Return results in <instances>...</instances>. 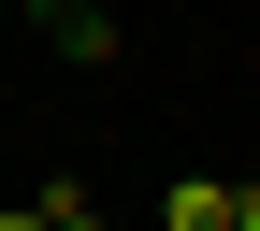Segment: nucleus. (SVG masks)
Here are the masks:
<instances>
[{"mask_svg":"<svg viewBox=\"0 0 260 231\" xmlns=\"http://www.w3.org/2000/svg\"><path fill=\"white\" fill-rule=\"evenodd\" d=\"M44 58H73V73H102V58H116V15H102V0H73V15H44Z\"/></svg>","mask_w":260,"mask_h":231,"instance_id":"nucleus-1","label":"nucleus"},{"mask_svg":"<svg viewBox=\"0 0 260 231\" xmlns=\"http://www.w3.org/2000/svg\"><path fill=\"white\" fill-rule=\"evenodd\" d=\"M232 217H246V203H232V188H203V174H188L174 203H159V231H232Z\"/></svg>","mask_w":260,"mask_h":231,"instance_id":"nucleus-2","label":"nucleus"},{"mask_svg":"<svg viewBox=\"0 0 260 231\" xmlns=\"http://www.w3.org/2000/svg\"><path fill=\"white\" fill-rule=\"evenodd\" d=\"M44 15H73V0H44Z\"/></svg>","mask_w":260,"mask_h":231,"instance_id":"nucleus-3","label":"nucleus"}]
</instances>
